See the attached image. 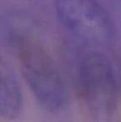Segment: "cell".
<instances>
[{
  "label": "cell",
  "instance_id": "1",
  "mask_svg": "<svg viewBox=\"0 0 121 122\" xmlns=\"http://www.w3.org/2000/svg\"><path fill=\"white\" fill-rule=\"evenodd\" d=\"M18 56L23 77L36 100L51 112L64 109L67 103L66 86L43 45L32 37H23L18 41Z\"/></svg>",
  "mask_w": 121,
  "mask_h": 122
},
{
  "label": "cell",
  "instance_id": "2",
  "mask_svg": "<svg viewBox=\"0 0 121 122\" xmlns=\"http://www.w3.org/2000/svg\"><path fill=\"white\" fill-rule=\"evenodd\" d=\"M80 88L95 122H111L117 108L116 76L110 61L100 52L81 59L78 69Z\"/></svg>",
  "mask_w": 121,
  "mask_h": 122
},
{
  "label": "cell",
  "instance_id": "3",
  "mask_svg": "<svg viewBox=\"0 0 121 122\" xmlns=\"http://www.w3.org/2000/svg\"><path fill=\"white\" fill-rule=\"evenodd\" d=\"M54 8L61 24L83 42L105 46L115 38L113 19L96 0H56Z\"/></svg>",
  "mask_w": 121,
  "mask_h": 122
},
{
  "label": "cell",
  "instance_id": "4",
  "mask_svg": "<svg viewBox=\"0 0 121 122\" xmlns=\"http://www.w3.org/2000/svg\"><path fill=\"white\" fill-rule=\"evenodd\" d=\"M23 93L13 71L0 63V116L15 120L23 110Z\"/></svg>",
  "mask_w": 121,
  "mask_h": 122
}]
</instances>
